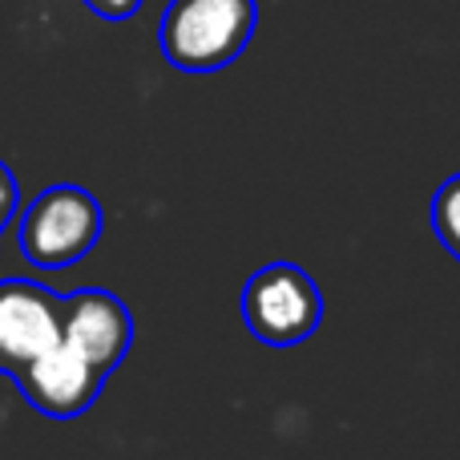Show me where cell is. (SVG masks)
<instances>
[{"label":"cell","mask_w":460,"mask_h":460,"mask_svg":"<svg viewBox=\"0 0 460 460\" xmlns=\"http://www.w3.org/2000/svg\"><path fill=\"white\" fill-rule=\"evenodd\" d=\"M254 24V0H170L158 29L162 57L182 73H218L246 53Z\"/></svg>","instance_id":"6da1fadb"},{"label":"cell","mask_w":460,"mask_h":460,"mask_svg":"<svg viewBox=\"0 0 460 460\" xmlns=\"http://www.w3.org/2000/svg\"><path fill=\"white\" fill-rule=\"evenodd\" d=\"M243 323L262 348H299L323 323V291L295 262H267L243 287Z\"/></svg>","instance_id":"7a4b0ae2"},{"label":"cell","mask_w":460,"mask_h":460,"mask_svg":"<svg viewBox=\"0 0 460 460\" xmlns=\"http://www.w3.org/2000/svg\"><path fill=\"white\" fill-rule=\"evenodd\" d=\"M105 226L102 202L81 186H49L21 215V254L37 270H61L81 262L97 246Z\"/></svg>","instance_id":"3957f363"},{"label":"cell","mask_w":460,"mask_h":460,"mask_svg":"<svg viewBox=\"0 0 460 460\" xmlns=\"http://www.w3.org/2000/svg\"><path fill=\"white\" fill-rule=\"evenodd\" d=\"M13 380L21 384L24 400H29L40 416H49V420H73V416L89 412L105 388L102 367L89 364V359L81 356L77 348H69L65 340L45 348L37 359H29Z\"/></svg>","instance_id":"277c9868"},{"label":"cell","mask_w":460,"mask_h":460,"mask_svg":"<svg viewBox=\"0 0 460 460\" xmlns=\"http://www.w3.org/2000/svg\"><path fill=\"white\" fill-rule=\"evenodd\" d=\"M61 295L24 279H0V372L16 376L45 348L61 343Z\"/></svg>","instance_id":"5b68a950"},{"label":"cell","mask_w":460,"mask_h":460,"mask_svg":"<svg viewBox=\"0 0 460 460\" xmlns=\"http://www.w3.org/2000/svg\"><path fill=\"white\" fill-rule=\"evenodd\" d=\"M61 340L110 376L129 356V348H134V315H129V307L113 291L85 287V291L65 295Z\"/></svg>","instance_id":"8992f818"},{"label":"cell","mask_w":460,"mask_h":460,"mask_svg":"<svg viewBox=\"0 0 460 460\" xmlns=\"http://www.w3.org/2000/svg\"><path fill=\"white\" fill-rule=\"evenodd\" d=\"M429 218H432V230H437L440 246L460 262V174L440 182V190L432 194Z\"/></svg>","instance_id":"52a82bcc"},{"label":"cell","mask_w":460,"mask_h":460,"mask_svg":"<svg viewBox=\"0 0 460 460\" xmlns=\"http://www.w3.org/2000/svg\"><path fill=\"white\" fill-rule=\"evenodd\" d=\"M81 4L93 16H102V21H129L142 8V0H81Z\"/></svg>","instance_id":"ba28073f"},{"label":"cell","mask_w":460,"mask_h":460,"mask_svg":"<svg viewBox=\"0 0 460 460\" xmlns=\"http://www.w3.org/2000/svg\"><path fill=\"white\" fill-rule=\"evenodd\" d=\"M16 207H21V190H16V178H13V170L0 162V230L13 223Z\"/></svg>","instance_id":"9c48e42d"}]
</instances>
